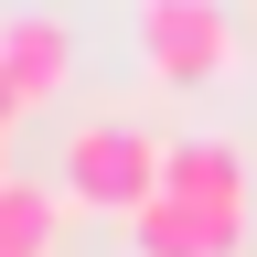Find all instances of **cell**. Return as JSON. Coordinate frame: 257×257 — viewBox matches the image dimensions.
<instances>
[{"label": "cell", "mask_w": 257, "mask_h": 257, "mask_svg": "<svg viewBox=\"0 0 257 257\" xmlns=\"http://www.w3.org/2000/svg\"><path fill=\"white\" fill-rule=\"evenodd\" d=\"M140 75L172 96H204L236 75V22L225 0H140Z\"/></svg>", "instance_id": "obj_2"}, {"label": "cell", "mask_w": 257, "mask_h": 257, "mask_svg": "<svg viewBox=\"0 0 257 257\" xmlns=\"http://www.w3.org/2000/svg\"><path fill=\"white\" fill-rule=\"evenodd\" d=\"M0 86H11V107H54L64 86H75V32H64L54 11H22V22H0Z\"/></svg>", "instance_id": "obj_4"}, {"label": "cell", "mask_w": 257, "mask_h": 257, "mask_svg": "<svg viewBox=\"0 0 257 257\" xmlns=\"http://www.w3.org/2000/svg\"><path fill=\"white\" fill-rule=\"evenodd\" d=\"M128 246L140 257H246V214H214V204H193V193L161 182L140 214H128Z\"/></svg>", "instance_id": "obj_3"}, {"label": "cell", "mask_w": 257, "mask_h": 257, "mask_svg": "<svg viewBox=\"0 0 257 257\" xmlns=\"http://www.w3.org/2000/svg\"><path fill=\"white\" fill-rule=\"evenodd\" d=\"M172 193H193L214 214H246V150L236 140H172Z\"/></svg>", "instance_id": "obj_5"}, {"label": "cell", "mask_w": 257, "mask_h": 257, "mask_svg": "<svg viewBox=\"0 0 257 257\" xmlns=\"http://www.w3.org/2000/svg\"><path fill=\"white\" fill-rule=\"evenodd\" d=\"M0 172H11V128H0Z\"/></svg>", "instance_id": "obj_8"}, {"label": "cell", "mask_w": 257, "mask_h": 257, "mask_svg": "<svg viewBox=\"0 0 257 257\" xmlns=\"http://www.w3.org/2000/svg\"><path fill=\"white\" fill-rule=\"evenodd\" d=\"M54 236H64V193L0 172V257H54Z\"/></svg>", "instance_id": "obj_6"}, {"label": "cell", "mask_w": 257, "mask_h": 257, "mask_svg": "<svg viewBox=\"0 0 257 257\" xmlns=\"http://www.w3.org/2000/svg\"><path fill=\"white\" fill-rule=\"evenodd\" d=\"M161 182H172V140H150L140 118H86L64 140V204L75 214H118L128 225Z\"/></svg>", "instance_id": "obj_1"}, {"label": "cell", "mask_w": 257, "mask_h": 257, "mask_svg": "<svg viewBox=\"0 0 257 257\" xmlns=\"http://www.w3.org/2000/svg\"><path fill=\"white\" fill-rule=\"evenodd\" d=\"M0 128H22V107H11V86H0Z\"/></svg>", "instance_id": "obj_7"}]
</instances>
